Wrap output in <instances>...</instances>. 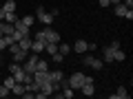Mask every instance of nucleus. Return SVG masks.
Segmentation results:
<instances>
[{"mask_svg": "<svg viewBox=\"0 0 133 99\" xmlns=\"http://www.w3.org/2000/svg\"><path fill=\"white\" fill-rule=\"evenodd\" d=\"M127 7H124V5H120V2H118V5H115V15H118V18H124V15H127Z\"/></svg>", "mask_w": 133, "mask_h": 99, "instance_id": "nucleus-20", "label": "nucleus"}, {"mask_svg": "<svg viewBox=\"0 0 133 99\" xmlns=\"http://www.w3.org/2000/svg\"><path fill=\"white\" fill-rule=\"evenodd\" d=\"M71 51H76V53H80V55H84V53H87V42H84V40H76V44L71 46Z\"/></svg>", "mask_w": 133, "mask_h": 99, "instance_id": "nucleus-7", "label": "nucleus"}, {"mask_svg": "<svg viewBox=\"0 0 133 99\" xmlns=\"http://www.w3.org/2000/svg\"><path fill=\"white\" fill-rule=\"evenodd\" d=\"M127 60V53L122 51V48H118V51H113V62H124Z\"/></svg>", "mask_w": 133, "mask_h": 99, "instance_id": "nucleus-18", "label": "nucleus"}, {"mask_svg": "<svg viewBox=\"0 0 133 99\" xmlns=\"http://www.w3.org/2000/svg\"><path fill=\"white\" fill-rule=\"evenodd\" d=\"M14 29H16V31H20L22 35H29V27H27V24H22V20H20V18L14 22Z\"/></svg>", "mask_w": 133, "mask_h": 99, "instance_id": "nucleus-10", "label": "nucleus"}, {"mask_svg": "<svg viewBox=\"0 0 133 99\" xmlns=\"http://www.w3.org/2000/svg\"><path fill=\"white\" fill-rule=\"evenodd\" d=\"M22 20V24H27V27H31L33 22H36V18H33V15H24V18H20Z\"/></svg>", "mask_w": 133, "mask_h": 99, "instance_id": "nucleus-24", "label": "nucleus"}, {"mask_svg": "<svg viewBox=\"0 0 133 99\" xmlns=\"http://www.w3.org/2000/svg\"><path fill=\"white\" fill-rule=\"evenodd\" d=\"M16 84V79H14V75H9V77H5V86H7V88H9L11 90V86H14Z\"/></svg>", "mask_w": 133, "mask_h": 99, "instance_id": "nucleus-26", "label": "nucleus"}, {"mask_svg": "<svg viewBox=\"0 0 133 99\" xmlns=\"http://www.w3.org/2000/svg\"><path fill=\"white\" fill-rule=\"evenodd\" d=\"M111 48H113V51H118V48H120V42H118V40H113V42H111Z\"/></svg>", "mask_w": 133, "mask_h": 99, "instance_id": "nucleus-28", "label": "nucleus"}, {"mask_svg": "<svg viewBox=\"0 0 133 99\" xmlns=\"http://www.w3.org/2000/svg\"><path fill=\"white\" fill-rule=\"evenodd\" d=\"M44 44H47V40H44V35H42V31L38 33V35H36V40H31V48H29V51H33V53H42L44 51Z\"/></svg>", "mask_w": 133, "mask_h": 99, "instance_id": "nucleus-1", "label": "nucleus"}, {"mask_svg": "<svg viewBox=\"0 0 133 99\" xmlns=\"http://www.w3.org/2000/svg\"><path fill=\"white\" fill-rule=\"evenodd\" d=\"M9 95H11V90L2 84V86H0V99H2V97H9Z\"/></svg>", "mask_w": 133, "mask_h": 99, "instance_id": "nucleus-25", "label": "nucleus"}, {"mask_svg": "<svg viewBox=\"0 0 133 99\" xmlns=\"http://www.w3.org/2000/svg\"><path fill=\"white\" fill-rule=\"evenodd\" d=\"M42 35H44V40H47V42H60V35H58V31H53L51 27L42 29Z\"/></svg>", "mask_w": 133, "mask_h": 99, "instance_id": "nucleus-6", "label": "nucleus"}, {"mask_svg": "<svg viewBox=\"0 0 133 99\" xmlns=\"http://www.w3.org/2000/svg\"><path fill=\"white\" fill-rule=\"evenodd\" d=\"M36 64H38V53H36V55H29L27 60H24L22 71H24V73H29V75H33V73H36Z\"/></svg>", "mask_w": 133, "mask_h": 99, "instance_id": "nucleus-2", "label": "nucleus"}, {"mask_svg": "<svg viewBox=\"0 0 133 99\" xmlns=\"http://www.w3.org/2000/svg\"><path fill=\"white\" fill-rule=\"evenodd\" d=\"M0 38H2V31H0Z\"/></svg>", "mask_w": 133, "mask_h": 99, "instance_id": "nucleus-32", "label": "nucleus"}, {"mask_svg": "<svg viewBox=\"0 0 133 99\" xmlns=\"http://www.w3.org/2000/svg\"><path fill=\"white\" fill-rule=\"evenodd\" d=\"M98 5H100V7H109L111 2H109V0H98Z\"/></svg>", "mask_w": 133, "mask_h": 99, "instance_id": "nucleus-29", "label": "nucleus"}, {"mask_svg": "<svg viewBox=\"0 0 133 99\" xmlns=\"http://www.w3.org/2000/svg\"><path fill=\"white\" fill-rule=\"evenodd\" d=\"M58 53H62V55H69V53H71V46H69V44H58Z\"/></svg>", "mask_w": 133, "mask_h": 99, "instance_id": "nucleus-22", "label": "nucleus"}, {"mask_svg": "<svg viewBox=\"0 0 133 99\" xmlns=\"http://www.w3.org/2000/svg\"><path fill=\"white\" fill-rule=\"evenodd\" d=\"M66 81H69V86H71L73 90H80V86L84 84V73H73Z\"/></svg>", "mask_w": 133, "mask_h": 99, "instance_id": "nucleus-4", "label": "nucleus"}, {"mask_svg": "<svg viewBox=\"0 0 133 99\" xmlns=\"http://www.w3.org/2000/svg\"><path fill=\"white\" fill-rule=\"evenodd\" d=\"M51 60L56 62V64H60V62L64 60V55H62V53H53V55H51Z\"/></svg>", "mask_w": 133, "mask_h": 99, "instance_id": "nucleus-27", "label": "nucleus"}, {"mask_svg": "<svg viewBox=\"0 0 133 99\" xmlns=\"http://www.w3.org/2000/svg\"><path fill=\"white\" fill-rule=\"evenodd\" d=\"M53 18H56V15H53L51 11H44V9H42V5L38 7V20H40L42 24H47V27H51V24H53Z\"/></svg>", "mask_w": 133, "mask_h": 99, "instance_id": "nucleus-3", "label": "nucleus"}, {"mask_svg": "<svg viewBox=\"0 0 133 99\" xmlns=\"http://www.w3.org/2000/svg\"><path fill=\"white\" fill-rule=\"evenodd\" d=\"M20 68H22V66H20V62H14V64H9V73H11V75H14V73H18Z\"/></svg>", "mask_w": 133, "mask_h": 99, "instance_id": "nucleus-23", "label": "nucleus"}, {"mask_svg": "<svg viewBox=\"0 0 133 99\" xmlns=\"http://www.w3.org/2000/svg\"><path fill=\"white\" fill-rule=\"evenodd\" d=\"M109 2H111V5H118V2H120V0H109Z\"/></svg>", "mask_w": 133, "mask_h": 99, "instance_id": "nucleus-31", "label": "nucleus"}, {"mask_svg": "<svg viewBox=\"0 0 133 99\" xmlns=\"http://www.w3.org/2000/svg\"><path fill=\"white\" fill-rule=\"evenodd\" d=\"M16 20H18V15H16V11H9V13H5V22H9V24H14Z\"/></svg>", "mask_w": 133, "mask_h": 99, "instance_id": "nucleus-21", "label": "nucleus"}, {"mask_svg": "<svg viewBox=\"0 0 133 99\" xmlns=\"http://www.w3.org/2000/svg\"><path fill=\"white\" fill-rule=\"evenodd\" d=\"M102 55H104V57H102V62H109V64H111V62H113V48H111V46H104Z\"/></svg>", "mask_w": 133, "mask_h": 99, "instance_id": "nucleus-13", "label": "nucleus"}, {"mask_svg": "<svg viewBox=\"0 0 133 99\" xmlns=\"http://www.w3.org/2000/svg\"><path fill=\"white\" fill-rule=\"evenodd\" d=\"M18 44H20V48L29 51V48H31V38H29V35H22V38L18 40Z\"/></svg>", "mask_w": 133, "mask_h": 99, "instance_id": "nucleus-12", "label": "nucleus"}, {"mask_svg": "<svg viewBox=\"0 0 133 99\" xmlns=\"http://www.w3.org/2000/svg\"><path fill=\"white\" fill-rule=\"evenodd\" d=\"M11 42H14V38H11V35H2V38H0V51H5Z\"/></svg>", "mask_w": 133, "mask_h": 99, "instance_id": "nucleus-17", "label": "nucleus"}, {"mask_svg": "<svg viewBox=\"0 0 133 99\" xmlns=\"http://www.w3.org/2000/svg\"><path fill=\"white\" fill-rule=\"evenodd\" d=\"M24 90H27V86H24L22 81H16V84L11 86V95H18V97H22Z\"/></svg>", "mask_w": 133, "mask_h": 99, "instance_id": "nucleus-8", "label": "nucleus"}, {"mask_svg": "<svg viewBox=\"0 0 133 99\" xmlns=\"http://www.w3.org/2000/svg\"><path fill=\"white\" fill-rule=\"evenodd\" d=\"M82 62H84L87 66H91L93 71H100V68L104 66V62H102V60H98V57H93V55H84V57H82Z\"/></svg>", "mask_w": 133, "mask_h": 99, "instance_id": "nucleus-5", "label": "nucleus"}, {"mask_svg": "<svg viewBox=\"0 0 133 99\" xmlns=\"http://www.w3.org/2000/svg\"><path fill=\"white\" fill-rule=\"evenodd\" d=\"M111 99H129V90L124 88V86H120V88L111 95Z\"/></svg>", "mask_w": 133, "mask_h": 99, "instance_id": "nucleus-9", "label": "nucleus"}, {"mask_svg": "<svg viewBox=\"0 0 133 99\" xmlns=\"http://www.w3.org/2000/svg\"><path fill=\"white\" fill-rule=\"evenodd\" d=\"M0 9L5 11V13H9V11H16V2H14V0H7V2L0 7Z\"/></svg>", "mask_w": 133, "mask_h": 99, "instance_id": "nucleus-19", "label": "nucleus"}, {"mask_svg": "<svg viewBox=\"0 0 133 99\" xmlns=\"http://www.w3.org/2000/svg\"><path fill=\"white\" fill-rule=\"evenodd\" d=\"M47 71H49V64H47L44 60H40V57H38V64H36V73H47Z\"/></svg>", "mask_w": 133, "mask_h": 99, "instance_id": "nucleus-15", "label": "nucleus"}, {"mask_svg": "<svg viewBox=\"0 0 133 99\" xmlns=\"http://www.w3.org/2000/svg\"><path fill=\"white\" fill-rule=\"evenodd\" d=\"M58 44L60 42H47L44 44V51H47L49 55H53V53H58Z\"/></svg>", "mask_w": 133, "mask_h": 99, "instance_id": "nucleus-16", "label": "nucleus"}, {"mask_svg": "<svg viewBox=\"0 0 133 99\" xmlns=\"http://www.w3.org/2000/svg\"><path fill=\"white\" fill-rule=\"evenodd\" d=\"M29 57V51H24V48H20L18 53H14V62H24Z\"/></svg>", "mask_w": 133, "mask_h": 99, "instance_id": "nucleus-14", "label": "nucleus"}, {"mask_svg": "<svg viewBox=\"0 0 133 99\" xmlns=\"http://www.w3.org/2000/svg\"><path fill=\"white\" fill-rule=\"evenodd\" d=\"M124 7H127V9H131V7H133V0H124Z\"/></svg>", "mask_w": 133, "mask_h": 99, "instance_id": "nucleus-30", "label": "nucleus"}, {"mask_svg": "<svg viewBox=\"0 0 133 99\" xmlns=\"http://www.w3.org/2000/svg\"><path fill=\"white\" fill-rule=\"evenodd\" d=\"M80 90H82V95L91 97V95H93V81H84V84L80 86Z\"/></svg>", "mask_w": 133, "mask_h": 99, "instance_id": "nucleus-11", "label": "nucleus"}]
</instances>
